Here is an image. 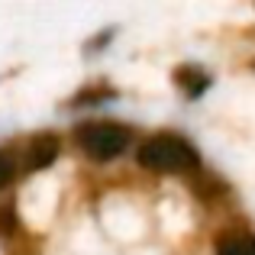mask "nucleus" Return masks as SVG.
<instances>
[{"label": "nucleus", "instance_id": "nucleus-4", "mask_svg": "<svg viewBox=\"0 0 255 255\" xmlns=\"http://www.w3.org/2000/svg\"><path fill=\"white\" fill-rule=\"evenodd\" d=\"M174 81H178V87L187 94V97H200V94L210 87V75L200 71L197 65H184V68L174 71Z\"/></svg>", "mask_w": 255, "mask_h": 255}, {"label": "nucleus", "instance_id": "nucleus-5", "mask_svg": "<svg viewBox=\"0 0 255 255\" xmlns=\"http://www.w3.org/2000/svg\"><path fill=\"white\" fill-rule=\"evenodd\" d=\"M217 255H255V236L249 233H226L217 239Z\"/></svg>", "mask_w": 255, "mask_h": 255}, {"label": "nucleus", "instance_id": "nucleus-1", "mask_svg": "<svg viewBox=\"0 0 255 255\" xmlns=\"http://www.w3.org/2000/svg\"><path fill=\"white\" fill-rule=\"evenodd\" d=\"M139 165L149 171H162V174H181V171H194L200 168V155L187 139L174 136V132H158L149 136L139 145Z\"/></svg>", "mask_w": 255, "mask_h": 255}, {"label": "nucleus", "instance_id": "nucleus-6", "mask_svg": "<svg viewBox=\"0 0 255 255\" xmlns=\"http://www.w3.org/2000/svg\"><path fill=\"white\" fill-rule=\"evenodd\" d=\"M13 178H16V162H13L10 152H0V191H3Z\"/></svg>", "mask_w": 255, "mask_h": 255}, {"label": "nucleus", "instance_id": "nucleus-2", "mask_svg": "<svg viewBox=\"0 0 255 255\" xmlns=\"http://www.w3.org/2000/svg\"><path fill=\"white\" fill-rule=\"evenodd\" d=\"M75 142L81 145L91 158L97 162H110V158L123 155L126 145H129V129L120 123H107V120H97V123H81L75 129Z\"/></svg>", "mask_w": 255, "mask_h": 255}, {"label": "nucleus", "instance_id": "nucleus-3", "mask_svg": "<svg viewBox=\"0 0 255 255\" xmlns=\"http://www.w3.org/2000/svg\"><path fill=\"white\" fill-rule=\"evenodd\" d=\"M55 158H58V136L39 132V136H32L29 142H26V152H23L26 171H42V168H49Z\"/></svg>", "mask_w": 255, "mask_h": 255}]
</instances>
